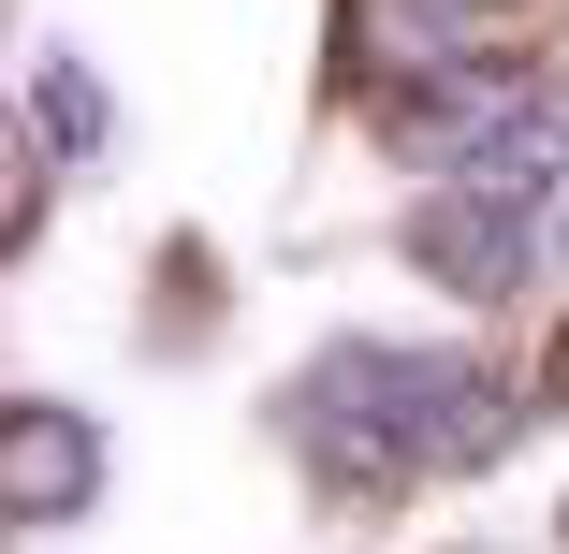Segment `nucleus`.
Masks as SVG:
<instances>
[{
	"label": "nucleus",
	"instance_id": "obj_1",
	"mask_svg": "<svg viewBox=\"0 0 569 554\" xmlns=\"http://www.w3.org/2000/svg\"><path fill=\"white\" fill-rule=\"evenodd\" d=\"M511 423H526V380H497V365H468V351H366V336L321 351L307 394H292L307 467L351 496V511H380V496H409V482L497 467Z\"/></svg>",
	"mask_w": 569,
	"mask_h": 554
},
{
	"label": "nucleus",
	"instance_id": "obj_2",
	"mask_svg": "<svg viewBox=\"0 0 569 554\" xmlns=\"http://www.w3.org/2000/svg\"><path fill=\"white\" fill-rule=\"evenodd\" d=\"M409 263L438 278V292H468V306H497L526 263H540V204H497V190H423V219H409Z\"/></svg>",
	"mask_w": 569,
	"mask_h": 554
},
{
	"label": "nucleus",
	"instance_id": "obj_3",
	"mask_svg": "<svg viewBox=\"0 0 569 554\" xmlns=\"http://www.w3.org/2000/svg\"><path fill=\"white\" fill-rule=\"evenodd\" d=\"M526 102V73H497V59H452V73H409V88H380V132H395V161H468L497 118Z\"/></svg>",
	"mask_w": 569,
	"mask_h": 554
},
{
	"label": "nucleus",
	"instance_id": "obj_4",
	"mask_svg": "<svg viewBox=\"0 0 569 554\" xmlns=\"http://www.w3.org/2000/svg\"><path fill=\"white\" fill-rule=\"evenodd\" d=\"M88 482H102V437L59 394H16V423H0V511H16V525H59V511H88Z\"/></svg>",
	"mask_w": 569,
	"mask_h": 554
},
{
	"label": "nucleus",
	"instance_id": "obj_5",
	"mask_svg": "<svg viewBox=\"0 0 569 554\" xmlns=\"http://www.w3.org/2000/svg\"><path fill=\"white\" fill-rule=\"evenodd\" d=\"M555 175H569V118H555L540 88L511 102V118H497V132H482L468 161H452V190H497V204H540Z\"/></svg>",
	"mask_w": 569,
	"mask_h": 554
},
{
	"label": "nucleus",
	"instance_id": "obj_6",
	"mask_svg": "<svg viewBox=\"0 0 569 554\" xmlns=\"http://www.w3.org/2000/svg\"><path fill=\"white\" fill-rule=\"evenodd\" d=\"M30 132H44L59 161H102V132H118L102 73H73V59H30Z\"/></svg>",
	"mask_w": 569,
	"mask_h": 554
},
{
	"label": "nucleus",
	"instance_id": "obj_7",
	"mask_svg": "<svg viewBox=\"0 0 569 554\" xmlns=\"http://www.w3.org/2000/svg\"><path fill=\"white\" fill-rule=\"evenodd\" d=\"M468 16H497V0H468Z\"/></svg>",
	"mask_w": 569,
	"mask_h": 554
}]
</instances>
